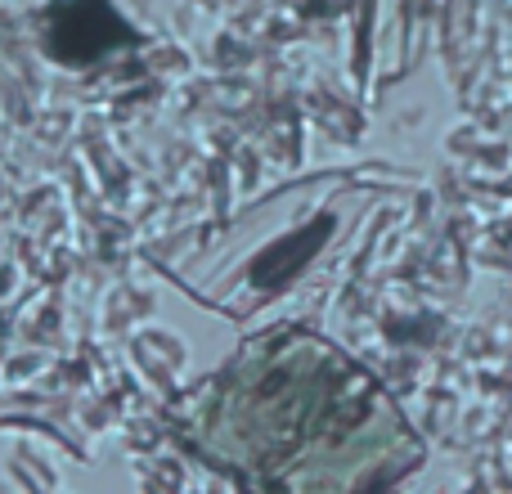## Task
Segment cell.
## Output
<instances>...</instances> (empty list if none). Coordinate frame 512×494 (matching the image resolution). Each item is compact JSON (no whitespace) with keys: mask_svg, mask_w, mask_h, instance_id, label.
<instances>
[{"mask_svg":"<svg viewBox=\"0 0 512 494\" xmlns=\"http://www.w3.org/2000/svg\"><path fill=\"white\" fill-rule=\"evenodd\" d=\"M185 441L261 486H373L400 468L409 432L346 355L288 333L243 346L189 405Z\"/></svg>","mask_w":512,"mask_h":494,"instance_id":"cell-1","label":"cell"}]
</instances>
